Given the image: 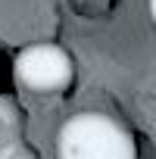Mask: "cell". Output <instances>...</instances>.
I'll return each instance as SVG.
<instances>
[{"instance_id":"6da1fadb","label":"cell","mask_w":156,"mask_h":159,"mask_svg":"<svg viewBox=\"0 0 156 159\" xmlns=\"http://www.w3.org/2000/svg\"><path fill=\"white\" fill-rule=\"evenodd\" d=\"M56 159H137V140L116 112L81 109L59 125Z\"/></svg>"},{"instance_id":"7a4b0ae2","label":"cell","mask_w":156,"mask_h":159,"mask_svg":"<svg viewBox=\"0 0 156 159\" xmlns=\"http://www.w3.org/2000/svg\"><path fill=\"white\" fill-rule=\"evenodd\" d=\"M13 78L31 94H59L75 81V59L59 44H28L13 59Z\"/></svg>"},{"instance_id":"3957f363","label":"cell","mask_w":156,"mask_h":159,"mask_svg":"<svg viewBox=\"0 0 156 159\" xmlns=\"http://www.w3.org/2000/svg\"><path fill=\"white\" fill-rule=\"evenodd\" d=\"M22 128H25V116L19 100L10 94H0V140L10 134H22Z\"/></svg>"},{"instance_id":"277c9868","label":"cell","mask_w":156,"mask_h":159,"mask_svg":"<svg viewBox=\"0 0 156 159\" xmlns=\"http://www.w3.org/2000/svg\"><path fill=\"white\" fill-rule=\"evenodd\" d=\"M0 159H38V153L22 140V134H10L0 140Z\"/></svg>"},{"instance_id":"5b68a950","label":"cell","mask_w":156,"mask_h":159,"mask_svg":"<svg viewBox=\"0 0 156 159\" xmlns=\"http://www.w3.org/2000/svg\"><path fill=\"white\" fill-rule=\"evenodd\" d=\"M150 19L156 22V0H150Z\"/></svg>"}]
</instances>
